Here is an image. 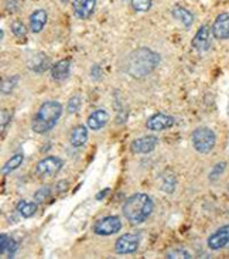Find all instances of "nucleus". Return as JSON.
<instances>
[{"label": "nucleus", "instance_id": "obj_1", "mask_svg": "<svg viewBox=\"0 0 229 259\" xmlns=\"http://www.w3.org/2000/svg\"><path fill=\"white\" fill-rule=\"evenodd\" d=\"M160 63V56L149 49L133 51L126 61L125 71L133 78H145L156 70Z\"/></svg>", "mask_w": 229, "mask_h": 259}, {"label": "nucleus", "instance_id": "obj_2", "mask_svg": "<svg viewBox=\"0 0 229 259\" xmlns=\"http://www.w3.org/2000/svg\"><path fill=\"white\" fill-rule=\"evenodd\" d=\"M153 210H154L153 200L143 193L133 194L123 204V215L133 225L143 224L152 215Z\"/></svg>", "mask_w": 229, "mask_h": 259}, {"label": "nucleus", "instance_id": "obj_3", "mask_svg": "<svg viewBox=\"0 0 229 259\" xmlns=\"http://www.w3.org/2000/svg\"><path fill=\"white\" fill-rule=\"evenodd\" d=\"M63 113V105L56 101L44 102L31 122V127L35 133H47L56 126Z\"/></svg>", "mask_w": 229, "mask_h": 259}, {"label": "nucleus", "instance_id": "obj_4", "mask_svg": "<svg viewBox=\"0 0 229 259\" xmlns=\"http://www.w3.org/2000/svg\"><path fill=\"white\" fill-rule=\"evenodd\" d=\"M191 140H193V146L198 153L208 154L215 147L216 136L214 131L209 127H197L193 132Z\"/></svg>", "mask_w": 229, "mask_h": 259}, {"label": "nucleus", "instance_id": "obj_5", "mask_svg": "<svg viewBox=\"0 0 229 259\" xmlns=\"http://www.w3.org/2000/svg\"><path fill=\"white\" fill-rule=\"evenodd\" d=\"M122 230V221L120 218L116 215H109L102 220H99L97 224L94 225V232L101 237H108V235H113Z\"/></svg>", "mask_w": 229, "mask_h": 259}, {"label": "nucleus", "instance_id": "obj_6", "mask_svg": "<svg viewBox=\"0 0 229 259\" xmlns=\"http://www.w3.org/2000/svg\"><path fill=\"white\" fill-rule=\"evenodd\" d=\"M140 245V235L139 234H125L122 237H119L116 244H115V252L119 255H129L138 251Z\"/></svg>", "mask_w": 229, "mask_h": 259}, {"label": "nucleus", "instance_id": "obj_7", "mask_svg": "<svg viewBox=\"0 0 229 259\" xmlns=\"http://www.w3.org/2000/svg\"><path fill=\"white\" fill-rule=\"evenodd\" d=\"M63 160L60 157L49 156L37 163L35 173L38 177H51V176H56L63 168Z\"/></svg>", "mask_w": 229, "mask_h": 259}, {"label": "nucleus", "instance_id": "obj_8", "mask_svg": "<svg viewBox=\"0 0 229 259\" xmlns=\"http://www.w3.org/2000/svg\"><path fill=\"white\" fill-rule=\"evenodd\" d=\"M208 248L211 251H219L229 245V224L223 225L219 230H216L212 235H209Z\"/></svg>", "mask_w": 229, "mask_h": 259}, {"label": "nucleus", "instance_id": "obj_9", "mask_svg": "<svg viewBox=\"0 0 229 259\" xmlns=\"http://www.w3.org/2000/svg\"><path fill=\"white\" fill-rule=\"evenodd\" d=\"M174 119L173 116H170V115H166V113H156V115H153L150 119L147 120L146 126L149 131H154V132H163V131H166V129H170V127L173 126Z\"/></svg>", "mask_w": 229, "mask_h": 259}, {"label": "nucleus", "instance_id": "obj_10", "mask_svg": "<svg viewBox=\"0 0 229 259\" xmlns=\"http://www.w3.org/2000/svg\"><path fill=\"white\" fill-rule=\"evenodd\" d=\"M157 138L154 136H143L139 139H134L130 145V150L134 154H147L154 150V147L157 146Z\"/></svg>", "mask_w": 229, "mask_h": 259}, {"label": "nucleus", "instance_id": "obj_11", "mask_svg": "<svg viewBox=\"0 0 229 259\" xmlns=\"http://www.w3.org/2000/svg\"><path fill=\"white\" fill-rule=\"evenodd\" d=\"M212 35L216 40H226L229 38V13L219 14L212 24Z\"/></svg>", "mask_w": 229, "mask_h": 259}, {"label": "nucleus", "instance_id": "obj_12", "mask_svg": "<svg viewBox=\"0 0 229 259\" xmlns=\"http://www.w3.org/2000/svg\"><path fill=\"white\" fill-rule=\"evenodd\" d=\"M97 0H74L72 2V9L76 17L86 20L89 19L92 13L95 12Z\"/></svg>", "mask_w": 229, "mask_h": 259}, {"label": "nucleus", "instance_id": "obj_13", "mask_svg": "<svg viewBox=\"0 0 229 259\" xmlns=\"http://www.w3.org/2000/svg\"><path fill=\"white\" fill-rule=\"evenodd\" d=\"M211 46V30L208 26H202L193 38V47L200 53L207 51Z\"/></svg>", "mask_w": 229, "mask_h": 259}, {"label": "nucleus", "instance_id": "obj_14", "mask_svg": "<svg viewBox=\"0 0 229 259\" xmlns=\"http://www.w3.org/2000/svg\"><path fill=\"white\" fill-rule=\"evenodd\" d=\"M108 120H109V113L104 109H97L95 112L89 115V118L86 120V125L90 131H101L108 123Z\"/></svg>", "mask_w": 229, "mask_h": 259}, {"label": "nucleus", "instance_id": "obj_15", "mask_svg": "<svg viewBox=\"0 0 229 259\" xmlns=\"http://www.w3.org/2000/svg\"><path fill=\"white\" fill-rule=\"evenodd\" d=\"M71 68V58L60 60L51 67V78L56 81H63L70 75Z\"/></svg>", "mask_w": 229, "mask_h": 259}, {"label": "nucleus", "instance_id": "obj_16", "mask_svg": "<svg viewBox=\"0 0 229 259\" xmlns=\"http://www.w3.org/2000/svg\"><path fill=\"white\" fill-rule=\"evenodd\" d=\"M47 23V12L42 10V9H38L33 13L30 14V30L33 33H40L44 26Z\"/></svg>", "mask_w": 229, "mask_h": 259}, {"label": "nucleus", "instance_id": "obj_17", "mask_svg": "<svg viewBox=\"0 0 229 259\" xmlns=\"http://www.w3.org/2000/svg\"><path fill=\"white\" fill-rule=\"evenodd\" d=\"M50 67V58L42 53H37L28 60V68L34 72H44Z\"/></svg>", "mask_w": 229, "mask_h": 259}, {"label": "nucleus", "instance_id": "obj_18", "mask_svg": "<svg viewBox=\"0 0 229 259\" xmlns=\"http://www.w3.org/2000/svg\"><path fill=\"white\" fill-rule=\"evenodd\" d=\"M88 140V131H86V126L83 125H78L72 129L70 136L71 145L74 147H81L86 143Z\"/></svg>", "mask_w": 229, "mask_h": 259}, {"label": "nucleus", "instance_id": "obj_19", "mask_svg": "<svg viewBox=\"0 0 229 259\" xmlns=\"http://www.w3.org/2000/svg\"><path fill=\"white\" fill-rule=\"evenodd\" d=\"M173 17L175 20H178L182 23V26L184 27H191L193 26V23H194V16L193 13L187 10L186 7H181L177 6L173 9Z\"/></svg>", "mask_w": 229, "mask_h": 259}, {"label": "nucleus", "instance_id": "obj_20", "mask_svg": "<svg viewBox=\"0 0 229 259\" xmlns=\"http://www.w3.org/2000/svg\"><path fill=\"white\" fill-rule=\"evenodd\" d=\"M23 159H24V156H23L21 153L14 154L12 159H9V160L5 163L3 168H2V173H3V176L9 175V173H12L13 170H16V168L20 167L21 163H23Z\"/></svg>", "mask_w": 229, "mask_h": 259}, {"label": "nucleus", "instance_id": "obj_21", "mask_svg": "<svg viewBox=\"0 0 229 259\" xmlns=\"http://www.w3.org/2000/svg\"><path fill=\"white\" fill-rule=\"evenodd\" d=\"M17 211L20 212L24 218L33 217L37 211V204L35 203H26L24 200H21L20 203L17 204Z\"/></svg>", "mask_w": 229, "mask_h": 259}, {"label": "nucleus", "instance_id": "obj_22", "mask_svg": "<svg viewBox=\"0 0 229 259\" xmlns=\"http://www.w3.org/2000/svg\"><path fill=\"white\" fill-rule=\"evenodd\" d=\"M17 84H19V77L17 75H13V77H9L7 79H3L2 81V95L12 94Z\"/></svg>", "mask_w": 229, "mask_h": 259}, {"label": "nucleus", "instance_id": "obj_23", "mask_svg": "<svg viewBox=\"0 0 229 259\" xmlns=\"http://www.w3.org/2000/svg\"><path fill=\"white\" fill-rule=\"evenodd\" d=\"M225 168H226V163L225 161H219V163H216L215 166L212 167V170L209 171V182H216L222 173L225 171Z\"/></svg>", "mask_w": 229, "mask_h": 259}, {"label": "nucleus", "instance_id": "obj_24", "mask_svg": "<svg viewBox=\"0 0 229 259\" xmlns=\"http://www.w3.org/2000/svg\"><path fill=\"white\" fill-rule=\"evenodd\" d=\"M161 189L167 193H173L175 189V177L173 175L163 176V183H161Z\"/></svg>", "mask_w": 229, "mask_h": 259}, {"label": "nucleus", "instance_id": "obj_25", "mask_svg": "<svg viewBox=\"0 0 229 259\" xmlns=\"http://www.w3.org/2000/svg\"><path fill=\"white\" fill-rule=\"evenodd\" d=\"M12 31H13V34L16 37L21 38V37H24V35L27 34V27L20 20H16L12 23Z\"/></svg>", "mask_w": 229, "mask_h": 259}, {"label": "nucleus", "instance_id": "obj_26", "mask_svg": "<svg viewBox=\"0 0 229 259\" xmlns=\"http://www.w3.org/2000/svg\"><path fill=\"white\" fill-rule=\"evenodd\" d=\"M132 7L136 12H147L152 7V0H132Z\"/></svg>", "mask_w": 229, "mask_h": 259}, {"label": "nucleus", "instance_id": "obj_27", "mask_svg": "<svg viewBox=\"0 0 229 259\" xmlns=\"http://www.w3.org/2000/svg\"><path fill=\"white\" fill-rule=\"evenodd\" d=\"M51 187L50 186H44V187H41L40 190H37L34 194V200L35 203H42L45 198H49L50 196H51Z\"/></svg>", "mask_w": 229, "mask_h": 259}, {"label": "nucleus", "instance_id": "obj_28", "mask_svg": "<svg viewBox=\"0 0 229 259\" xmlns=\"http://www.w3.org/2000/svg\"><path fill=\"white\" fill-rule=\"evenodd\" d=\"M79 109H81V97H79V95H74V97L68 101L67 111H68V113H76L79 112Z\"/></svg>", "mask_w": 229, "mask_h": 259}, {"label": "nucleus", "instance_id": "obj_29", "mask_svg": "<svg viewBox=\"0 0 229 259\" xmlns=\"http://www.w3.org/2000/svg\"><path fill=\"white\" fill-rule=\"evenodd\" d=\"M167 258L168 259H173V258L188 259V258H191V253L187 252V251H182V249H177V251H173V252L167 253Z\"/></svg>", "mask_w": 229, "mask_h": 259}, {"label": "nucleus", "instance_id": "obj_30", "mask_svg": "<svg viewBox=\"0 0 229 259\" xmlns=\"http://www.w3.org/2000/svg\"><path fill=\"white\" fill-rule=\"evenodd\" d=\"M10 237H7L6 234H2L0 235V253L5 255L7 252V246L10 244Z\"/></svg>", "mask_w": 229, "mask_h": 259}, {"label": "nucleus", "instance_id": "obj_31", "mask_svg": "<svg viewBox=\"0 0 229 259\" xmlns=\"http://www.w3.org/2000/svg\"><path fill=\"white\" fill-rule=\"evenodd\" d=\"M9 122H10V112L6 109H2V133L6 131Z\"/></svg>", "mask_w": 229, "mask_h": 259}, {"label": "nucleus", "instance_id": "obj_32", "mask_svg": "<svg viewBox=\"0 0 229 259\" xmlns=\"http://www.w3.org/2000/svg\"><path fill=\"white\" fill-rule=\"evenodd\" d=\"M17 249H19V244H17L16 241H13V239H10V244H9V246H7V253H9V256H10V258H13L14 253H16Z\"/></svg>", "mask_w": 229, "mask_h": 259}, {"label": "nucleus", "instance_id": "obj_33", "mask_svg": "<svg viewBox=\"0 0 229 259\" xmlns=\"http://www.w3.org/2000/svg\"><path fill=\"white\" fill-rule=\"evenodd\" d=\"M109 193H111V189H109V187H106V189L101 190V191H99V193L97 194V197H95V198H97V200H104L105 197L108 196Z\"/></svg>", "mask_w": 229, "mask_h": 259}, {"label": "nucleus", "instance_id": "obj_34", "mask_svg": "<svg viewBox=\"0 0 229 259\" xmlns=\"http://www.w3.org/2000/svg\"><path fill=\"white\" fill-rule=\"evenodd\" d=\"M67 186H68V182H60L58 184H57V191H58V193H61L63 190L67 189Z\"/></svg>", "mask_w": 229, "mask_h": 259}, {"label": "nucleus", "instance_id": "obj_35", "mask_svg": "<svg viewBox=\"0 0 229 259\" xmlns=\"http://www.w3.org/2000/svg\"><path fill=\"white\" fill-rule=\"evenodd\" d=\"M61 2H63V3H67V2H68V0H61Z\"/></svg>", "mask_w": 229, "mask_h": 259}]
</instances>
